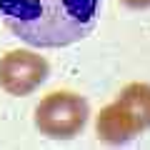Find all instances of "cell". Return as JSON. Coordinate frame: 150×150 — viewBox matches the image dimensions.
<instances>
[{
	"label": "cell",
	"instance_id": "6da1fadb",
	"mask_svg": "<svg viewBox=\"0 0 150 150\" xmlns=\"http://www.w3.org/2000/svg\"><path fill=\"white\" fill-rule=\"evenodd\" d=\"M100 0H0V20L33 48H65L93 33Z\"/></svg>",
	"mask_w": 150,
	"mask_h": 150
},
{
	"label": "cell",
	"instance_id": "7a4b0ae2",
	"mask_svg": "<svg viewBox=\"0 0 150 150\" xmlns=\"http://www.w3.org/2000/svg\"><path fill=\"white\" fill-rule=\"evenodd\" d=\"M150 128V85L130 83L120 90V95L100 110L95 120L98 138L108 145H123L138 138Z\"/></svg>",
	"mask_w": 150,
	"mask_h": 150
},
{
	"label": "cell",
	"instance_id": "3957f363",
	"mask_svg": "<svg viewBox=\"0 0 150 150\" xmlns=\"http://www.w3.org/2000/svg\"><path fill=\"white\" fill-rule=\"evenodd\" d=\"M90 105L83 95L70 90L50 93L35 108V128L50 140H70L85 128Z\"/></svg>",
	"mask_w": 150,
	"mask_h": 150
},
{
	"label": "cell",
	"instance_id": "277c9868",
	"mask_svg": "<svg viewBox=\"0 0 150 150\" xmlns=\"http://www.w3.org/2000/svg\"><path fill=\"white\" fill-rule=\"evenodd\" d=\"M50 75V65L33 50H10L0 58V88L8 95H30Z\"/></svg>",
	"mask_w": 150,
	"mask_h": 150
},
{
	"label": "cell",
	"instance_id": "5b68a950",
	"mask_svg": "<svg viewBox=\"0 0 150 150\" xmlns=\"http://www.w3.org/2000/svg\"><path fill=\"white\" fill-rule=\"evenodd\" d=\"M128 8H133V10H145V8H150V0H123Z\"/></svg>",
	"mask_w": 150,
	"mask_h": 150
}]
</instances>
